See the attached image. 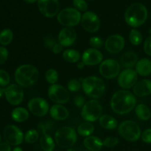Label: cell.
<instances>
[{
	"label": "cell",
	"instance_id": "14",
	"mask_svg": "<svg viewBox=\"0 0 151 151\" xmlns=\"http://www.w3.org/2000/svg\"><path fill=\"white\" fill-rule=\"evenodd\" d=\"M38 7L40 12L47 18H52L59 11L58 0H38Z\"/></svg>",
	"mask_w": 151,
	"mask_h": 151
},
{
	"label": "cell",
	"instance_id": "22",
	"mask_svg": "<svg viewBox=\"0 0 151 151\" xmlns=\"http://www.w3.org/2000/svg\"><path fill=\"white\" fill-rule=\"evenodd\" d=\"M50 113L52 119L58 121L64 120L69 116V111L67 109L60 104H55L52 106Z\"/></svg>",
	"mask_w": 151,
	"mask_h": 151
},
{
	"label": "cell",
	"instance_id": "38",
	"mask_svg": "<svg viewBox=\"0 0 151 151\" xmlns=\"http://www.w3.org/2000/svg\"><path fill=\"white\" fill-rule=\"evenodd\" d=\"M73 4L80 11H86L88 9V4L85 0H73Z\"/></svg>",
	"mask_w": 151,
	"mask_h": 151
},
{
	"label": "cell",
	"instance_id": "27",
	"mask_svg": "<svg viewBox=\"0 0 151 151\" xmlns=\"http://www.w3.org/2000/svg\"><path fill=\"white\" fill-rule=\"evenodd\" d=\"M11 116L14 121L17 122H23L29 117V112L22 107H18L12 111Z\"/></svg>",
	"mask_w": 151,
	"mask_h": 151
},
{
	"label": "cell",
	"instance_id": "47",
	"mask_svg": "<svg viewBox=\"0 0 151 151\" xmlns=\"http://www.w3.org/2000/svg\"><path fill=\"white\" fill-rule=\"evenodd\" d=\"M84 66H85V64H84V63H83V62H81V63H78V64H77V66H78V69H83Z\"/></svg>",
	"mask_w": 151,
	"mask_h": 151
},
{
	"label": "cell",
	"instance_id": "4",
	"mask_svg": "<svg viewBox=\"0 0 151 151\" xmlns=\"http://www.w3.org/2000/svg\"><path fill=\"white\" fill-rule=\"evenodd\" d=\"M82 88L87 96L94 99L100 98L106 91V84L100 78L87 77L82 81Z\"/></svg>",
	"mask_w": 151,
	"mask_h": 151
},
{
	"label": "cell",
	"instance_id": "10",
	"mask_svg": "<svg viewBox=\"0 0 151 151\" xmlns=\"http://www.w3.org/2000/svg\"><path fill=\"white\" fill-rule=\"evenodd\" d=\"M49 97L52 101L58 104H64L69 100V91L62 86L52 84L48 90Z\"/></svg>",
	"mask_w": 151,
	"mask_h": 151
},
{
	"label": "cell",
	"instance_id": "53",
	"mask_svg": "<svg viewBox=\"0 0 151 151\" xmlns=\"http://www.w3.org/2000/svg\"><path fill=\"white\" fill-rule=\"evenodd\" d=\"M84 151H90V150H84Z\"/></svg>",
	"mask_w": 151,
	"mask_h": 151
},
{
	"label": "cell",
	"instance_id": "46",
	"mask_svg": "<svg viewBox=\"0 0 151 151\" xmlns=\"http://www.w3.org/2000/svg\"><path fill=\"white\" fill-rule=\"evenodd\" d=\"M0 151H11L10 145L7 142L0 143Z\"/></svg>",
	"mask_w": 151,
	"mask_h": 151
},
{
	"label": "cell",
	"instance_id": "20",
	"mask_svg": "<svg viewBox=\"0 0 151 151\" xmlns=\"http://www.w3.org/2000/svg\"><path fill=\"white\" fill-rule=\"evenodd\" d=\"M38 128L41 132V137L40 139V145L44 151H53L55 149V142L52 138L47 134L44 123L40 122L38 125Z\"/></svg>",
	"mask_w": 151,
	"mask_h": 151
},
{
	"label": "cell",
	"instance_id": "36",
	"mask_svg": "<svg viewBox=\"0 0 151 151\" xmlns=\"http://www.w3.org/2000/svg\"><path fill=\"white\" fill-rule=\"evenodd\" d=\"M10 76L9 74L6 71L3 69H0V86H6L10 83Z\"/></svg>",
	"mask_w": 151,
	"mask_h": 151
},
{
	"label": "cell",
	"instance_id": "26",
	"mask_svg": "<svg viewBox=\"0 0 151 151\" xmlns=\"http://www.w3.org/2000/svg\"><path fill=\"white\" fill-rule=\"evenodd\" d=\"M99 123L100 126L108 130L116 129L118 125L117 120L112 116L108 114L102 115L99 119Z\"/></svg>",
	"mask_w": 151,
	"mask_h": 151
},
{
	"label": "cell",
	"instance_id": "35",
	"mask_svg": "<svg viewBox=\"0 0 151 151\" xmlns=\"http://www.w3.org/2000/svg\"><path fill=\"white\" fill-rule=\"evenodd\" d=\"M89 44L93 49H97L101 48L103 45V41L102 40V38H99L97 36H94L91 37L89 40Z\"/></svg>",
	"mask_w": 151,
	"mask_h": 151
},
{
	"label": "cell",
	"instance_id": "42",
	"mask_svg": "<svg viewBox=\"0 0 151 151\" xmlns=\"http://www.w3.org/2000/svg\"><path fill=\"white\" fill-rule=\"evenodd\" d=\"M142 139L145 143H151V128L145 130L142 134Z\"/></svg>",
	"mask_w": 151,
	"mask_h": 151
},
{
	"label": "cell",
	"instance_id": "29",
	"mask_svg": "<svg viewBox=\"0 0 151 151\" xmlns=\"http://www.w3.org/2000/svg\"><path fill=\"white\" fill-rule=\"evenodd\" d=\"M94 131V125L89 122H83L78 128V133L82 137H90L93 134Z\"/></svg>",
	"mask_w": 151,
	"mask_h": 151
},
{
	"label": "cell",
	"instance_id": "17",
	"mask_svg": "<svg viewBox=\"0 0 151 151\" xmlns=\"http://www.w3.org/2000/svg\"><path fill=\"white\" fill-rule=\"evenodd\" d=\"M125 47V39L120 35H112L106 39L105 47L109 52L115 54L122 51Z\"/></svg>",
	"mask_w": 151,
	"mask_h": 151
},
{
	"label": "cell",
	"instance_id": "50",
	"mask_svg": "<svg viewBox=\"0 0 151 151\" xmlns=\"http://www.w3.org/2000/svg\"><path fill=\"white\" fill-rule=\"evenodd\" d=\"M13 151H23V150H22V149L21 148V147H16V148H14V150H13Z\"/></svg>",
	"mask_w": 151,
	"mask_h": 151
},
{
	"label": "cell",
	"instance_id": "41",
	"mask_svg": "<svg viewBox=\"0 0 151 151\" xmlns=\"http://www.w3.org/2000/svg\"><path fill=\"white\" fill-rule=\"evenodd\" d=\"M8 58V51L4 47H0V65L4 63Z\"/></svg>",
	"mask_w": 151,
	"mask_h": 151
},
{
	"label": "cell",
	"instance_id": "48",
	"mask_svg": "<svg viewBox=\"0 0 151 151\" xmlns=\"http://www.w3.org/2000/svg\"><path fill=\"white\" fill-rule=\"evenodd\" d=\"M4 92H5V89L0 87V98L3 97V95L4 94Z\"/></svg>",
	"mask_w": 151,
	"mask_h": 151
},
{
	"label": "cell",
	"instance_id": "11",
	"mask_svg": "<svg viewBox=\"0 0 151 151\" xmlns=\"http://www.w3.org/2000/svg\"><path fill=\"white\" fill-rule=\"evenodd\" d=\"M4 139L10 145L17 146L22 144L24 139V134L18 127L9 125L5 127L3 132Z\"/></svg>",
	"mask_w": 151,
	"mask_h": 151
},
{
	"label": "cell",
	"instance_id": "31",
	"mask_svg": "<svg viewBox=\"0 0 151 151\" xmlns=\"http://www.w3.org/2000/svg\"><path fill=\"white\" fill-rule=\"evenodd\" d=\"M13 38V34L11 29H4L0 32V44L7 46L12 42Z\"/></svg>",
	"mask_w": 151,
	"mask_h": 151
},
{
	"label": "cell",
	"instance_id": "13",
	"mask_svg": "<svg viewBox=\"0 0 151 151\" xmlns=\"http://www.w3.org/2000/svg\"><path fill=\"white\" fill-rule=\"evenodd\" d=\"M81 25L85 30L89 32H95L100 29V21L95 13L88 11L81 17Z\"/></svg>",
	"mask_w": 151,
	"mask_h": 151
},
{
	"label": "cell",
	"instance_id": "23",
	"mask_svg": "<svg viewBox=\"0 0 151 151\" xmlns=\"http://www.w3.org/2000/svg\"><path fill=\"white\" fill-rule=\"evenodd\" d=\"M83 145L88 150L99 151L103 147V142L98 137L90 136L84 139Z\"/></svg>",
	"mask_w": 151,
	"mask_h": 151
},
{
	"label": "cell",
	"instance_id": "45",
	"mask_svg": "<svg viewBox=\"0 0 151 151\" xmlns=\"http://www.w3.org/2000/svg\"><path fill=\"white\" fill-rule=\"evenodd\" d=\"M52 52L55 53V54H59L60 52H61L62 50H63V46L60 44H56L53 47V48L52 49Z\"/></svg>",
	"mask_w": 151,
	"mask_h": 151
},
{
	"label": "cell",
	"instance_id": "52",
	"mask_svg": "<svg viewBox=\"0 0 151 151\" xmlns=\"http://www.w3.org/2000/svg\"><path fill=\"white\" fill-rule=\"evenodd\" d=\"M0 141H1V136H0Z\"/></svg>",
	"mask_w": 151,
	"mask_h": 151
},
{
	"label": "cell",
	"instance_id": "25",
	"mask_svg": "<svg viewBox=\"0 0 151 151\" xmlns=\"http://www.w3.org/2000/svg\"><path fill=\"white\" fill-rule=\"evenodd\" d=\"M138 62V56L134 52H127L120 58V63L123 67L131 68Z\"/></svg>",
	"mask_w": 151,
	"mask_h": 151
},
{
	"label": "cell",
	"instance_id": "54",
	"mask_svg": "<svg viewBox=\"0 0 151 151\" xmlns=\"http://www.w3.org/2000/svg\"><path fill=\"white\" fill-rule=\"evenodd\" d=\"M90 1H91V0H90Z\"/></svg>",
	"mask_w": 151,
	"mask_h": 151
},
{
	"label": "cell",
	"instance_id": "18",
	"mask_svg": "<svg viewBox=\"0 0 151 151\" xmlns=\"http://www.w3.org/2000/svg\"><path fill=\"white\" fill-rule=\"evenodd\" d=\"M103 55L101 52L96 49H88L82 55V62L87 66H95L102 62Z\"/></svg>",
	"mask_w": 151,
	"mask_h": 151
},
{
	"label": "cell",
	"instance_id": "16",
	"mask_svg": "<svg viewBox=\"0 0 151 151\" xmlns=\"http://www.w3.org/2000/svg\"><path fill=\"white\" fill-rule=\"evenodd\" d=\"M138 74L132 69H126L122 71L118 77V84L123 88H130L137 83Z\"/></svg>",
	"mask_w": 151,
	"mask_h": 151
},
{
	"label": "cell",
	"instance_id": "49",
	"mask_svg": "<svg viewBox=\"0 0 151 151\" xmlns=\"http://www.w3.org/2000/svg\"><path fill=\"white\" fill-rule=\"evenodd\" d=\"M24 1H26V2L29 3V4H32V3L35 2V1H36L37 0H24Z\"/></svg>",
	"mask_w": 151,
	"mask_h": 151
},
{
	"label": "cell",
	"instance_id": "34",
	"mask_svg": "<svg viewBox=\"0 0 151 151\" xmlns=\"http://www.w3.org/2000/svg\"><path fill=\"white\" fill-rule=\"evenodd\" d=\"M45 78L46 80L48 81L50 83L55 84V83L57 82L58 80V73L57 72V71L53 69H50L47 71L45 74Z\"/></svg>",
	"mask_w": 151,
	"mask_h": 151
},
{
	"label": "cell",
	"instance_id": "40",
	"mask_svg": "<svg viewBox=\"0 0 151 151\" xmlns=\"http://www.w3.org/2000/svg\"><path fill=\"white\" fill-rule=\"evenodd\" d=\"M56 44H57V43H56L55 39L53 37L48 35V36H46L45 38H44V45L47 48L52 49L53 47H54Z\"/></svg>",
	"mask_w": 151,
	"mask_h": 151
},
{
	"label": "cell",
	"instance_id": "9",
	"mask_svg": "<svg viewBox=\"0 0 151 151\" xmlns=\"http://www.w3.org/2000/svg\"><path fill=\"white\" fill-rule=\"evenodd\" d=\"M120 66L116 60L113 59H107L101 63L99 67L100 75L107 79H112L119 75Z\"/></svg>",
	"mask_w": 151,
	"mask_h": 151
},
{
	"label": "cell",
	"instance_id": "39",
	"mask_svg": "<svg viewBox=\"0 0 151 151\" xmlns=\"http://www.w3.org/2000/svg\"><path fill=\"white\" fill-rule=\"evenodd\" d=\"M103 142V145L106 146V147H112L116 146V145L119 143V139H118L116 137H108V138H106Z\"/></svg>",
	"mask_w": 151,
	"mask_h": 151
},
{
	"label": "cell",
	"instance_id": "6",
	"mask_svg": "<svg viewBox=\"0 0 151 151\" xmlns=\"http://www.w3.org/2000/svg\"><path fill=\"white\" fill-rule=\"evenodd\" d=\"M118 131L122 138L129 142H136L141 137V129L135 122L126 120L122 122L118 128Z\"/></svg>",
	"mask_w": 151,
	"mask_h": 151
},
{
	"label": "cell",
	"instance_id": "44",
	"mask_svg": "<svg viewBox=\"0 0 151 151\" xmlns=\"http://www.w3.org/2000/svg\"><path fill=\"white\" fill-rule=\"evenodd\" d=\"M74 103H75V106L78 108L83 107V106L85 105V98H84L83 96L78 95L74 100Z\"/></svg>",
	"mask_w": 151,
	"mask_h": 151
},
{
	"label": "cell",
	"instance_id": "30",
	"mask_svg": "<svg viewBox=\"0 0 151 151\" xmlns=\"http://www.w3.org/2000/svg\"><path fill=\"white\" fill-rule=\"evenodd\" d=\"M63 58L65 60L69 63H76L81 58V54L75 50H66L63 52Z\"/></svg>",
	"mask_w": 151,
	"mask_h": 151
},
{
	"label": "cell",
	"instance_id": "32",
	"mask_svg": "<svg viewBox=\"0 0 151 151\" xmlns=\"http://www.w3.org/2000/svg\"><path fill=\"white\" fill-rule=\"evenodd\" d=\"M129 40L134 45H139L142 41V35L139 30L136 29H131L129 34Z\"/></svg>",
	"mask_w": 151,
	"mask_h": 151
},
{
	"label": "cell",
	"instance_id": "37",
	"mask_svg": "<svg viewBox=\"0 0 151 151\" xmlns=\"http://www.w3.org/2000/svg\"><path fill=\"white\" fill-rule=\"evenodd\" d=\"M67 87L69 91H72V92H75V91H78V90H80L81 87V83L79 81L76 79L71 80L68 83Z\"/></svg>",
	"mask_w": 151,
	"mask_h": 151
},
{
	"label": "cell",
	"instance_id": "1",
	"mask_svg": "<svg viewBox=\"0 0 151 151\" xmlns=\"http://www.w3.org/2000/svg\"><path fill=\"white\" fill-rule=\"evenodd\" d=\"M136 97L134 94L126 90H120L114 94L111 100V108L114 113L119 115L131 112L136 106Z\"/></svg>",
	"mask_w": 151,
	"mask_h": 151
},
{
	"label": "cell",
	"instance_id": "12",
	"mask_svg": "<svg viewBox=\"0 0 151 151\" xmlns=\"http://www.w3.org/2000/svg\"><path fill=\"white\" fill-rule=\"evenodd\" d=\"M6 100L10 104L17 106L21 104L24 99V91L22 87L17 84H11L5 88Z\"/></svg>",
	"mask_w": 151,
	"mask_h": 151
},
{
	"label": "cell",
	"instance_id": "2",
	"mask_svg": "<svg viewBox=\"0 0 151 151\" xmlns=\"http://www.w3.org/2000/svg\"><path fill=\"white\" fill-rule=\"evenodd\" d=\"M39 78L38 69L32 65H22L15 72V80L18 85L22 87L32 86Z\"/></svg>",
	"mask_w": 151,
	"mask_h": 151
},
{
	"label": "cell",
	"instance_id": "15",
	"mask_svg": "<svg viewBox=\"0 0 151 151\" xmlns=\"http://www.w3.org/2000/svg\"><path fill=\"white\" fill-rule=\"evenodd\" d=\"M27 106L29 111L37 116H44L49 111L48 103L40 97L31 99Z\"/></svg>",
	"mask_w": 151,
	"mask_h": 151
},
{
	"label": "cell",
	"instance_id": "3",
	"mask_svg": "<svg viewBox=\"0 0 151 151\" xmlns=\"http://www.w3.org/2000/svg\"><path fill=\"white\" fill-rule=\"evenodd\" d=\"M147 19V10L141 3H134L131 4L125 13L126 23L133 27H138L142 25Z\"/></svg>",
	"mask_w": 151,
	"mask_h": 151
},
{
	"label": "cell",
	"instance_id": "51",
	"mask_svg": "<svg viewBox=\"0 0 151 151\" xmlns=\"http://www.w3.org/2000/svg\"><path fill=\"white\" fill-rule=\"evenodd\" d=\"M67 151H75V150H74V149L70 148V149H69V150H68Z\"/></svg>",
	"mask_w": 151,
	"mask_h": 151
},
{
	"label": "cell",
	"instance_id": "7",
	"mask_svg": "<svg viewBox=\"0 0 151 151\" xmlns=\"http://www.w3.org/2000/svg\"><path fill=\"white\" fill-rule=\"evenodd\" d=\"M103 112V108L98 100H91L85 103L82 108L81 116L86 122H94L100 119Z\"/></svg>",
	"mask_w": 151,
	"mask_h": 151
},
{
	"label": "cell",
	"instance_id": "5",
	"mask_svg": "<svg viewBox=\"0 0 151 151\" xmlns=\"http://www.w3.org/2000/svg\"><path fill=\"white\" fill-rule=\"evenodd\" d=\"M55 140L60 147L69 148L76 143L77 134L72 128L62 127L55 132Z\"/></svg>",
	"mask_w": 151,
	"mask_h": 151
},
{
	"label": "cell",
	"instance_id": "43",
	"mask_svg": "<svg viewBox=\"0 0 151 151\" xmlns=\"http://www.w3.org/2000/svg\"><path fill=\"white\" fill-rule=\"evenodd\" d=\"M144 50L146 54L151 56V35L147 37L145 41Z\"/></svg>",
	"mask_w": 151,
	"mask_h": 151
},
{
	"label": "cell",
	"instance_id": "19",
	"mask_svg": "<svg viewBox=\"0 0 151 151\" xmlns=\"http://www.w3.org/2000/svg\"><path fill=\"white\" fill-rule=\"evenodd\" d=\"M77 33L72 27H64L60 31L58 35L59 44L63 47H69L75 42Z\"/></svg>",
	"mask_w": 151,
	"mask_h": 151
},
{
	"label": "cell",
	"instance_id": "21",
	"mask_svg": "<svg viewBox=\"0 0 151 151\" xmlns=\"http://www.w3.org/2000/svg\"><path fill=\"white\" fill-rule=\"evenodd\" d=\"M133 92L138 97H145L151 94V81L144 79L139 81L133 88Z\"/></svg>",
	"mask_w": 151,
	"mask_h": 151
},
{
	"label": "cell",
	"instance_id": "33",
	"mask_svg": "<svg viewBox=\"0 0 151 151\" xmlns=\"http://www.w3.org/2000/svg\"><path fill=\"white\" fill-rule=\"evenodd\" d=\"M39 138V134L35 129H32L28 131L24 136V140L27 143L32 144L35 142Z\"/></svg>",
	"mask_w": 151,
	"mask_h": 151
},
{
	"label": "cell",
	"instance_id": "24",
	"mask_svg": "<svg viewBox=\"0 0 151 151\" xmlns=\"http://www.w3.org/2000/svg\"><path fill=\"white\" fill-rule=\"evenodd\" d=\"M136 72L143 77L150 75L151 74V60L147 58L138 60L136 64Z\"/></svg>",
	"mask_w": 151,
	"mask_h": 151
},
{
	"label": "cell",
	"instance_id": "28",
	"mask_svg": "<svg viewBox=\"0 0 151 151\" xmlns=\"http://www.w3.org/2000/svg\"><path fill=\"white\" fill-rule=\"evenodd\" d=\"M136 114L141 120H148L151 117V111L148 107L144 104H139L136 107Z\"/></svg>",
	"mask_w": 151,
	"mask_h": 151
},
{
	"label": "cell",
	"instance_id": "8",
	"mask_svg": "<svg viewBox=\"0 0 151 151\" xmlns=\"http://www.w3.org/2000/svg\"><path fill=\"white\" fill-rule=\"evenodd\" d=\"M59 23L66 27L76 26L81 22V14L77 9L68 7L63 9L58 13L57 17Z\"/></svg>",
	"mask_w": 151,
	"mask_h": 151
}]
</instances>
